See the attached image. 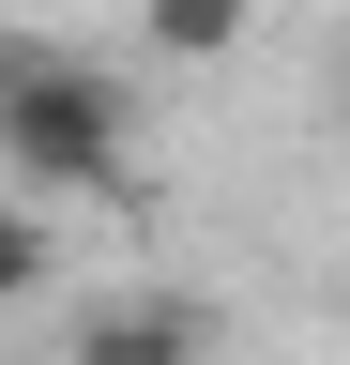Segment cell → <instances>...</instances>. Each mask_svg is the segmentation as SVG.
I'll use <instances>...</instances> for the list:
<instances>
[{
	"label": "cell",
	"mask_w": 350,
	"mask_h": 365,
	"mask_svg": "<svg viewBox=\"0 0 350 365\" xmlns=\"http://www.w3.org/2000/svg\"><path fill=\"white\" fill-rule=\"evenodd\" d=\"M0 168L46 182V198H138V91L107 61L31 46V76L0 91Z\"/></svg>",
	"instance_id": "cell-1"
},
{
	"label": "cell",
	"mask_w": 350,
	"mask_h": 365,
	"mask_svg": "<svg viewBox=\"0 0 350 365\" xmlns=\"http://www.w3.org/2000/svg\"><path fill=\"white\" fill-rule=\"evenodd\" d=\"M76 365H213V304L198 289H107V304H76Z\"/></svg>",
	"instance_id": "cell-2"
},
{
	"label": "cell",
	"mask_w": 350,
	"mask_h": 365,
	"mask_svg": "<svg viewBox=\"0 0 350 365\" xmlns=\"http://www.w3.org/2000/svg\"><path fill=\"white\" fill-rule=\"evenodd\" d=\"M244 31H259V0H138V46L168 76H213V61H244Z\"/></svg>",
	"instance_id": "cell-3"
},
{
	"label": "cell",
	"mask_w": 350,
	"mask_h": 365,
	"mask_svg": "<svg viewBox=\"0 0 350 365\" xmlns=\"http://www.w3.org/2000/svg\"><path fill=\"white\" fill-rule=\"evenodd\" d=\"M46 289H61V228L31 198H0V304H46Z\"/></svg>",
	"instance_id": "cell-4"
},
{
	"label": "cell",
	"mask_w": 350,
	"mask_h": 365,
	"mask_svg": "<svg viewBox=\"0 0 350 365\" xmlns=\"http://www.w3.org/2000/svg\"><path fill=\"white\" fill-rule=\"evenodd\" d=\"M16 76H31V31H0V91H16Z\"/></svg>",
	"instance_id": "cell-5"
}]
</instances>
